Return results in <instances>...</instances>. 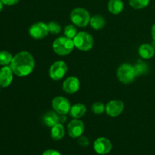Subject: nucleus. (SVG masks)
Segmentation results:
<instances>
[{
    "label": "nucleus",
    "instance_id": "9d476101",
    "mask_svg": "<svg viewBox=\"0 0 155 155\" xmlns=\"http://www.w3.org/2000/svg\"><path fill=\"white\" fill-rule=\"evenodd\" d=\"M84 130V124L79 119L72 120L68 125V135L73 139H78L83 135Z\"/></svg>",
    "mask_w": 155,
    "mask_h": 155
},
{
    "label": "nucleus",
    "instance_id": "f257e3e1",
    "mask_svg": "<svg viewBox=\"0 0 155 155\" xmlns=\"http://www.w3.org/2000/svg\"><path fill=\"white\" fill-rule=\"evenodd\" d=\"M11 68L14 74L19 77H27L33 71L35 61L31 53L27 51H20L13 56Z\"/></svg>",
    "mask_w": 155,
    "mask_h": 155
},
{
    "label": "nucleus",
    "instance_id": "f3484780",
    "mask_svg": "<svg viewBox=\"0 0 155 155\" xmlns=\"http://www.w3.org/2000/svg\"><path fill=\"white\" fill-rule=\"evenodd\" d=\"M43 123L46 127H52L53 126L56 125L59 123L58 114L55 111H48L45 113L43 117Z\"/></svg>",
    "mask_w": 155,
    "mask_h": 155
},
{
    "label": "nucleus",
    "instance_id": "c756f323",
    "mask_svg": "<svg viewBox=\"0 0 155 155\" xmlns=\"http://www.w3.org/2000/svg\"><path fill=\"white\" fill-rule=\"evenodd\" d=\"M3 3H2V2L1 1V0H0V12H1L2 10V8H3Z\"/></svg>",
    "mask_w": 155,
    "mask_h": 155
},
{
    "label": "nucleus",
    "instance_id": "1a4fd4ad",
    "mask_svg": "<svg viewBox=\"0 0 155 155\" xmlns=\"http://www.w3.org/2000/svg\"><path fill=\"white\" fill-rule=\"evenodd\" d=\"M112 143L108 139L104 137L98 138L93 143V148L99 155H106L111 151Z\"/></svg>",
    "mask_w": 155,
    "mask_h": 155
},
{
    "label": "nucleus",
    "instance_id": "f8f14e48",
    "mask_svg": "<svg viewBox=\"0 0 155 155\" xmlns=\"http://www.w3.org/2000/svg\"><path fill=\"white\" fill-rule=\"evenodd\" d=\"M14 73L10 66H2L0 68V86L6 88L13 81Z\"/></svg>",
    "mask_w": 155,
    "mask_h": 155
},
{
    "label": "nucleus",
    "instance_id": "20e7f679",
    "mask_svg": "<svg viewBox=\"0 0 155 155\" xmlns=\"http://www.w3.org/2000/svg\"><path fill=\"white\" fill-rule=\"evenodd\" d=\"M73 40H74V46L80 51H89L93 47V38L86 32L83 31L77 33Z\"/></svg>",
    "mask_w": 155,
    "mask_h": 155
},
{
    "label": "nucleus",
    "instance_id": "393cba45",
    "mask_svg": "<svg viewBox=\"0 0 155 155\" xmlns=\"http://www.w3.org/2000/svg\"><path fill=\"white\" fill-rule=\"evenodd\" d=\"M48 31L51 34H58L61 30V27L60 24L55 21H51L48 24Z\"/></svg>",
    "mask_w": 155,
    "mask_h": 155
},
{
    "label": "nucleus",
    "instance_id": "bb28decb",
    "mask_svg": "<svg viewBox=\"0 0 155 155\" xmlns=\"http://www.w3.org/2000/svg\"><path fill=\"white\" fill-rule=\"evenodd\" d=\"M42 155H61L59 151L54 149H48L44 151Z\"/></svg>",
    "mask_w": 155,
    "mask_h": 155
},
{
    "label": "nucleus",
    "instance_id": "2eb2a0df",
    "mask_svg": "<svg viewBox=\"0 0 155 155\" xmlns=\"http://www.w3.org/2000/svg\"><path fill=\"white\" fill-rule=\"evenodd\" d=\"M155 54V49L154 46L150 44H142L139 48V54L142 58L150 59L154 57Z\"/></svg>",
    "mask_w": 155,
    "mask_h": 155
},
{
    "label": "nucleus",
    "instance_id": "f03ea898",
    "mask_svg": "<svg viewBox=\"0 0 155 155\" xmlns=\"http://www.w3.org/2000/svg\"><path fill=\"white\" fill-rule=\"evenodd\" d=\"M75 48L74 40L67 36H60L52 43V48L54 53L60 56H65L71 54Z\"/></svg>",
    "mask_w": 155,
    "mask_h": 155
},
{
    "label": "nucleus",
    "instance_id": "a878e982",
    "mask_svg": "<svg viewBox=\"0 0 155 155\" xmlns=\"http://www.w3.org/2000/svg\"><path fill=\"white\" fill-rule=\"evenodd\" d=\"M78 144L82 147H87L89 145V139L88 137L82 135L78 138Z\"/></svg>",
    "mask_w": 155,
    "mask_h": 155
},
{
    "label": "nucleus",
    "instance_id": "6ab92c4d",
    "mask_svg": "<svg viewBox=\"0 0 155 155\" xmlns=\"http://www.w3.org/2000/svg\"><path fill=\"white\" fill-rule=\"evenodd\" d=\"M105 19L104 17L100 15H95L91 17L90 22H89L91 27L95 30H99L102 29L105 26Z\"/></svg>",
    "mask_w": 155,
    "mask_h": 155
},
{
    "label": "nucleus",
    "instance_id": "6e6552de",
    "mask_svg": "<svg viewBox=\"0 0 155 155\" xmlns=\"http://www.w3.org/2000/svg\"><path fill=\"white\" fill-rule=\"evenodd\" d=\"M49 33L48 24L44 22H37L33 24L29 28V34L35 39H42Z\"/></svg>",
    "mask_w": 155,
    "mask_h": 155
},
{
    "label": "nucleus",
    "instance_id": "ddd939ff",
    "mask_svg": "<svg viewBox=\"0 0 155 155\" xmlns=\"http://www.w3.org/2000/svg\"><path fill=\"white\" fill-rule=\"evenodd\" d=\"M80 87V82L76 77H69L64 81L62 89L66 93L74 94L78 92Z\"/></svg>",
    "mask_w": 155,
    "mask_h": 155
},
{
    "label": "nucleus",
    "instance_id": "423d86ee",
    "mask_svg": "<svg viewBox=\"0 0 155 155\" xmlns=\"http://www.w3.org/2000/svg\"><path fill=\"white\" fill-rule=\"evenodd\" d=\"M68 71V65L63 61H58L53 63L49 69V77L51 80H61L66 75Z\"/></svg>",
    "mask_w": 155,
    "mask_h": 155
},
{
    "label": "nucleus",
    "instance_id": "c85d7f7f",
    "mask_svg": "<svg viewBox=\"0 0 155 155\" xmlns=\"http://www.w3.org/2000/svg\"><path fill=\"white\" fill-rule=\"evenodd\" d=\"M151 36H152L153 39L155 42V23L153 24L152 26V28H151Z\"/></svg>",
    "mask_w": 155,
    "mask_h": 155
},
{
    "label": "nucleus",
    "instance_id": "aec40b11",
    "mask_svg": "<svg viewBox=\"0 0 155 155\" xmlns=\"http://www.w3.org/2000/svg\"><path fill=\"white\" fill-rule=\"evenodd\" d=\"M13 56L7 51H0V64L2 66H8L12 63Z\"/></svg>",
    "mask_w": 155,
    "mask_h": 155
},
{
    "label": "nucleus",
    "instance_id": "cd10ccee",
    "mask_svg": "<svg viewBox=\"0 0 155 155\" xmlns=\"http://www.w3.org/2000/svg\"><path fill=\"white\" fill-rule=\"evenodd\" d=\"M2 2V3L5 5H15L18 4L20 0H1Z\"/></svg>",
    "mask_w": 155,
    "mask_h": 155
},
{
    "label": "nucleus",
    "instance_id": "7ed1b4c3",
    "mask_svg": "<svg viewBox=\"0 0 155 155\" xmlns=\"http://www.w3.org/2000/svg\"><path fill=\"white\" fill-rule=\"evenodd\" d=\"M70 18L73 24L79 27H85L90 22V14L83 8H74L70 15Z\"/></svg>",
    "mask_w": 155,
    "mask_h": 155
},
{
    "label": "nucleus",
    "instance_id": "412c9836",
    "mask_svg": "<svg viewBox=\"0 0 155 155\" xmlns=\"http://www.w3.org/2000/svg\"><path fill=\"white\" fill-rule=\"evenodd\" d=\"M130 5L135 9H142L149 5L150 0H130Z\"/></svg>",
    "mask_w": 155,
    "mask_h": 155
},
{
    "label": "nucleus",
    "instance_id": "4be33fe9",
    "mask_svg": "<svg viewBox=\"0 0 155 155\" xmlns=\"http://www.w3.org/2000/svg\"><path fill=\"white\" fill-rule=\"evenodd\" d=\"M64 33L65 36L73 39L75 37L76 35L77 34V27L74 25H73V24H68V25H67L66 27H64Z\"/></svg>",
    "mask_w": 155,
    "mask_h": 155
},
{
    "label": "nucleus",
    "instance_id": "b1692460",
    "mask_svg": "<svg viewBox=\"0 0 155 155\" xmlns=\"http://www.w3.org/2000/svg\"><path fill=\"white\" fill-rule=\"evenodd\" d=\"M92 110L95 114H101L105 111V105L102 102L96 101L92 105Z\"/></svg>",
    "mask_w": 155,
    "mask_h": 155
},
{
    "label": "nucleus",
    "instance_id": "4468645a",
    "mask_svg": "<svg viewBox=\"0 0 155 155\" xmlns=\"http://www.w3.org/2000/svg\"><path fill=\"white\" fill-rule=\"evenodd\" d=\"M86 111H87V109H86V105L77 103L71 106L69 114L74 119H80L86 114Z\"/></svg>",
    "mask_w": 155,
    "mask_h": 155
},
{
    "label": "nucleus",
    "instance_id": "7c9ffc66",
    "mask_svg": "<svg viewBox=\"0 0 155 155\" xmlns=\"http://www.w3.org/2000/svg\"><path fill=\"white\" fill-rule=\"evenodd\" d=\"M0 92H1V86H0Z\"/></svg>",
    "mask_w": 155,
    "mask_h": 155
},
{
    "label": "nucleus",
    "instance_id": "9b49d317",
    "mask_svg": "<svg viewBox=\"0 0 155 155\" xmlns=\"http://www.w3.org/2000/svg\"><path fill=\"white\" fill-rule=\"evenodd\" d=\"M124 104L120 100H111L105 105V112L110 117H117L122 114Z\"/></svg>",
    "mask_w": 155,
    "mask_h": 155
},
{
    "label": "nucleus",
    "instance_id": "39448f33",
    "mask_svg": "<svg viewBox=\"0 0 155 155\" xmlns=\"http://www.w3.org/2000/svg\"><path fill=\"white\" fill-rule=\"evenodd\" d=\"M117 77L119 81L124 84H130L136 79L133 66L130 64H123L118 68L117 71Z\"/></svg>",
    "mask_w": 155,
    "mask_h": 155
},
{
    "label": "nucleus",
    "instance_id": "5701e85b",
    "mask_svg": "<svg viewBox=\"0 0 155 155\" xmlns=\"http://www.w3.org/2000/svg\"><path fill=\"white\" fill-rule=\"evenodd\" d=\"M133 69H134L136 77H139V76L144 74L148 71V68H147L146 64L142 63V62H138L137 64H136L133 66Z\"/></svg>",
    "mask_w": 155,
    "mask_h": 155
},
{
    "label": "nucleus",
    "instance_id": "a211bd4d",
    "mask_svg": "<svg viewBox=\"0 0 155 155\" xmlns=\"http://www.w3.org/2000/svg\"><path fill=\"white\" fill-rule=\"evenodd\" d=\"M65 136L64 127L61 124L58 123L53 126L51 130V137L54 140L58 141L63 139Z\"/></svg>",
    "mask_w": 155,
    "mask_h": 155
},
{
    "label": "nucleus",
    "instance_id": "0eeeda50",
    "mask_svg": "<svg viewBox=\"0 0 155 155\" xmlns=\"http://www.w3.org/2000/svg\"><path fill=\"white\" fill-rule=\"evenodd\" d=\"M51 106L56 113L62 116L69 114L71 107L69 100L63 96L55 97L51 101Z\"/></svg>",
    "mask_w": 155,
    "mask_h": 155
},
{
    "label": "nucleus",
    "instance_id": "dca6fc26",
    "mask_svg": "<svg viewBox=\"0 0 155 155\" xmlns=\"http://www.w3.org/2000/svg\"><path fill=\"white\" fill-rule=\"evenodd\" d=\"M124 4L122 0H109L107 9L113 15H119L123 12Z\"/></svg>",
    "mask_w": 155,
    "mask_h": 155
}]
</instances>
